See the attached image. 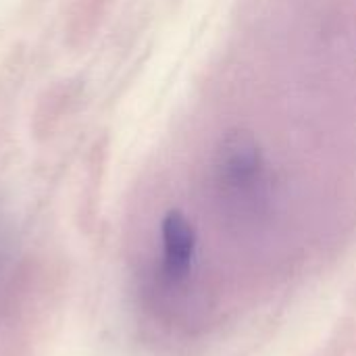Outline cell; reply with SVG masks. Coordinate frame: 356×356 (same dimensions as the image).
Instances as JSON below:
<instances>
[{"label":"cell","mask_w":356,"mask_h":356,"mask_svg":"<svg viewBox=\"0 0 356 356\" xmlns=\"http://www.w3.org/2000/svg\"><path fill=\"white\" fill-rule=\"evenodd\" d=\"M217 184L225 207L240 217L261 215L271 196L267 165L248 138L229 140L219 156Z\"/></svg>","instance_id":"1"},{"label":"cell","mask_w":356,"mask_h":356,"mask_svg":"<svg viewBox=\"0 0 356 356\" xmlns=\"http://www.w3.org/2000/svg\"><path fill=\"white\" fill-rule=\"evenodd\" d=\"M198 240L192 223L179 213L171 211L161 223V277L167 286L186 284L196 265Z\"/></svg>","instance_id":"2"}]
</instances>
